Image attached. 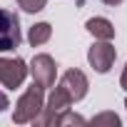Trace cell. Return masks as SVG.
<instances>
[{"instance_id":"cell-1","label":"cell","mask_w":127,"mask_h":127,"mask_svg":"<svg viewBox=\"0 0 127 127\" xmlns=\"http://www.w3.org/2000/svg\"><path fill=\"white\" fill-rule=\"evenodd\" d=\"M42 92L45 90L32 82V87H28L20 95V100L15 102V110H13V122L15 125H28V122H35L37 120V115L42 112V105H45Z\"/></svg>"},{"instance_id":"cell-2","label":"cell","mask_w":127,"mask_h":127,"mask_svg":"<svg viewBox=\"0 0 127 127\" xmlns=\"http://www.w3.org/2000/svg\"><path fill=\"white\" fill-rule=\"evenodd\" d=\"M28 72L32 75V82H35L37 87L47 90V87H52V85H55L57 65H55V60H52L50 55L40 52V55H35V57L30 60V65H28Z\"/></svg>"},{"instance_id":"cell-3","label":"cell","mask_w":127,"mask_h":127,"mask_svg":"<svg viewBox=\"0 0 127 127\" xmlns=\"http://www.w3.org/2000/svg\"><path fill=\"white\" fill-rule=\"evenodd\" d=\"M70 105H72V100H70V95L62 90L60 85L50 92V97H47V105H42V112L37 115V125H55V120L65 112V110H70Z\"/></svg>"},{"instance_id":"cell-4","label":"cell","mask_w":127,"mask_h":127,"mask_svg":"<svg viewBox=\"0 0 127 127\" xmlns=\"http://www.w3.org/2000/svg\"><path fill=\"white\" fill-rule=\"evenodd\" d=\"M28 77V62L20 57H0V85L15 90Z\"/></svg>"},{"instance_id":"cell-5","label":"cell","mask_w":127,"mask_h":127,"mask_svg":"<svg viewBox=\"0 0 127 127\" xmlns=\"http://www.w3.org/2000/svg\"><path fill=\"white\" fill-rule=\"evenodd\" d=\"M20 20L15 13L0 8V52H10L20 45Z\"/></svg>"},{"instance_id":"cell-6","label":"cell","mask_w":127,"mask_h":127,"mask_svg":"<svg viewBox=\"0 0 127 127\" xmlns=\"http://www.w3.org/2000/svg\"><path fill=\"white\" fill-rule=\"evenodd\" d=\"M115 57H117V50L110 40H95V45L87 50V62L100 75L110 72V67L115 65Z\"/></svg>"},{"instance_id":"cell-7","label":"cell","mask_w":127,"mask_h":127,"mask_svg":"<svg viewBox=\"0 0 127 127\" xmlns=\"http://www.w3.org/2000/svg\"><path fill=\"white\" fill-rule=\"evenodd\" d=\"M60 87L70 95V100H72V102H80V100L87 95L90 82H87V77H85V72H82V70H67L65 75L60 77Z\"/></svg>"},{"instance_id":"cell-8","label":"cell","mask_w":127,"mask_h":127,"mask_svg":"<svg viewBox=\"0 0 127 127\" xmlns=\"http://www.w3.org/2000/svg\"><path fill=\"white\" fill-rule=\"evenodd\" d=\"M85 28H87V32L95 40H112L115 37V25L107 18H90L85 23Z\"/></svg>"},{"instance_id":"cell-9","label":"cell","mask_w":127,"mask_h":127,"mask_svg":"<svg viewBox=\"0 0 127 127\" xmlns=\"http://www.w3.org/2000/svg\"><path fill=\"white\" fill-rule=\"evenodd\" d=\"M50 35H52L50 23H35V25L30 28V32H28V42H30L32 47H40V45H45V42L50 40Z\"/></svg>"},{"instance_id":"cell-10","label":"cell","mask_w":127,"mask_h":127,"mask_svg":"<svg viewBox=\"0 0 127 127\" xmlns=\"http://www.w3.org/2000/svg\"><path fill=\"white\" fill-rule=\"evenodd\" d=\"M87 120L85 117H80V115H72L70 110H65L57 120H55V127H60V125H85Z\"/></svg>"},{"instance_id":"cell-11","label":"cell","mask_w":127,"mask_h":127,"mask_svg":"<svg viewBox=\"0 0 127 127\" xmlns=\"http://www.w3.org/2000/svg\"><path fill=\"white\" fill-rule=\"evenodd\" d=\"M45 3H47V0H18V5H20L25 13H40V10L45 8Z\"/></svg>"},{"instance_id":"cell-12","label":"cell","mask_w":127,"mask_h":127,"mask_svg":"<svg viewBox=\"0 0 127 127\" xmlns=\"http://www.w3.org/2000/svg\"><path fill=\"white\" fill-rule=\"evenodd\" d=\"M90 122H92V125H120V117H117L115 112H102V115L92 117Z\"/></svg>"},{"instance_id":"cell-13","label":"cell","mask_w":127,"mask_h":127,"mask_svg":"<svg viewBox=\"0 0 127 127\" xmlns=\"http://www.w3.org/2000/svg\"><path fill=\"white\" fill-rule=\"evenodd\" d=\"M5 107H10V100H8V95H5L3 90H0V112H3Z\"/></svg>"},{"instance_id":"cell-14","label":"cell","mask_w":127,"mask_h":127,"mask_svg":"<svg viewBox=\"0 0 127 127\" xmlns=\"http://www.w3.org/2000/svg\"><path fill=\"white\" fill-rule=\"evenodd\" d=\"M120 87L127 92V65H125V70H122V77H120Z\"/></svg>"},{"instance_id":"cell-15","label":"cell","mask_w":127,"mask_h":127,"mask_svg":"<svg viewBox=\"0 0 127 127\" xmlns=\"http://www.w3.org/2000/svg\"><path fill=\"white\" fill-rule=\"evenodd\" d=\"M102 3H105V5H120L122 0H102Z\"/></svg>"},{"instance_id":"cell-16","label":"cell","mask_w":127,"mask_h":127,"mask_svg":"<svg viewBox=\"0 0 127 127\" xmlns=\"http://www.w3.org/2000/svg\"><path fill=\"white\" fill-rule=\"evenodd\" d=\"M77 3H80V5H82V3H85V0H77Z\"/></svg>"},{"instance_id":"cell-17","label":"cell","mask_w":127,"mask_h":127,"mask_svg":"<svg viewBox=\"0 0 127 127\" xmlns=\"http://www.w3.org/2000/svg\"><path fill=\"white\" fill-rule=\"evenodd\" d=\"M125 107H127V100H125Z\"/></svg>"}]
</instances>
